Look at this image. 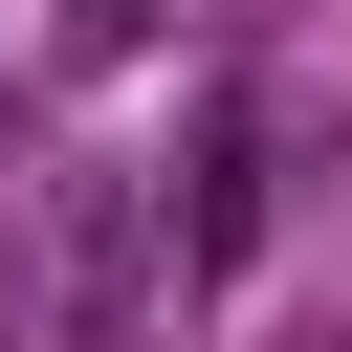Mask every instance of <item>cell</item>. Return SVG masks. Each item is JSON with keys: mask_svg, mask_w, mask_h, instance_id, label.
<instances>
[{"mask_svg": "<svg viewBox=\"0 0 352 352\" xmlns=\"http://www.w3.org/2000/svg\"><path fill=\"white\" fill-rule=\"evenodd\" d=\"M264 242V132L242 110H198V198H176V264H242Z\"/></svg>", "mask_w": 352, "mask_h": 352, "instance_id": "cell-1", "label": "cell"}, {"mask_svg": "<svg viewBox=\"0 0 352 352\" xmlns=\"http://www.w3.org/2000/svg\"><path fill=\"white\" fill-rule=\"evenodd\" d=\"M44 44L66 66H132V0H44Z\"/></svg>", "mask_w": 352, "mask_h": 352, "instance_id": "cell-2", "label": "cell"}]
</instances>
